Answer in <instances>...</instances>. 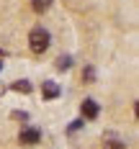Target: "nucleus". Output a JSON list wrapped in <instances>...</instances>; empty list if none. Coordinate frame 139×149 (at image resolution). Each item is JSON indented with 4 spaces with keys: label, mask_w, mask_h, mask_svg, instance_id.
I'll return each instance as SVG.
<instances>
[{
    "label": "nucleus",
    "mask_w": 139,
    "mask_h": 149,
    "mask_svg": "<svg viewBox=\"0 0 139 149\" xmlns=\"http://www.w3.org/2000/svg\"><path fill=\"white\" fill-rule=\"evenodd\" d=\"M70 67H72V59L67 54H62L59 59H57V70H70Z\"/></svg>",
    "instance_id": "0eeeda50"
},
{
    "label": "nucleus",
    "mask_w": 139,
    "mask_h": 149,
    "mask_svg": "<svg viewBox=\"0 0 139 149\" xmlns=\"http://www.w3.org/2000/svg\"><path fill=\"white\" fill-rule=\"evenodd\" d=\"M49 3H52V0H31V5H34L36 13H44L46 8H49Z\"/></svg>",
    "instance_id": "423d86ee"
},
{
    "label": "nucleus",
    "mask_w": 139,
    "mask_h": 149,
    "mask_svg": "<svg viewBox=\"0 0 139 149\" xmlns=\"http://www.w3.org/2000/svg\"><path fill=\"white\" fill-rule=\"evenodd\" d=\"M80 111H82V116H85V118H98L101 105L95 103L93 98H85V100H82V105H80Z\"/></svg>",
    "instance_id": "7ed1b4c3"
},
{
    "label": "nucleus",
    "mask_w": 139,
    "mask_h": 149,
    "mask_svg": "<svg viewBox=\"0 0 139 149\" xmlns=\"http://www.w3.org/2000/svg\"><path fill=\"white\" fill-rule=\"evenodd\" d=\"M106 147H108V149H124V147H121V141H108Z\"/></svg>",
    "instance_id": "9d476101"
},
{
    "label": "nucleus",
    "mask_w": 139,
    "mask_h": 149,
    "mask_svg": "<svg viewBox=\"0 0 139 149\" xmlns=\"http://www.w3.org/2000/svg\"><path fill=\"white\" fill-rule=\"evenodd\" d=\"M39 139H41V131L39 129H23L21 131V136H18V141L23 144V147H34V144H39Z\"/></svg>",
    "instance_id": "f03ea898"
},
{
    "label": "nucleus",
    "mask_w": 139,
    "mask_h": 149,
    "mask_svg": "<svg viewBox=\"0 0 139 149\" xmlns=\"http://www.w3.org/2000/svg\"><path fill=\"white\" fill-rule=\"evenodd\" d=\"M59 85L57 82H52V80H46L44 85H41V95H44V100H54V98H59Z\"/></svg>",
    "instance_id": "20e7f679"
},
{
    "label": "nucleus",
    "mask_w": 139,
    "mask_h": 149,
    "mask_svg": "<svg viewBox=\"0 0 139 149\" xmlns=\"http://www.w3.org/2000/svg\"><path fill=\"white\" fill-rule=\"evenodd\" d=\"M93 77H95V72H93V67H88V70L82 72V80H88V82H90Z\"/></svg>",
    "instance_id": "6e6552de"
},
{
    "label": "nucleus",
    "mask_w": 139,
    "mask_h": 149,
    "mask_svg": "<svg viewBox=\"0 0 139 149\" xmlns=\"http://www.w3.org/2000/svg\"><path fill=\"white\" fill-rule=\"evenodd\" d=\"M13 118H18V121H26V118H29V113H21V111H15V113H13Z\"/></svg>",
    "instance_id": "1a4fd4ad"
},
{
    "label": "nucleus",
    "mask_w": 139,
    "mask_h": 149,
    "mask_svg": "<svg viewBox=\"0 0 139 149\" xmlns=\"http://www.w3.org/2000/svg\"><path fill=\"white\" fill-rule=\"evenodd\" d=\"M13 90L15 93H31V82L29 80H18V82H13Z\"/></svg>",
    "instance_id": "39448f33"
},
{
    "label": "nucleus",
    "mask_w": 139,
    "mask_h": 149,
    "mask_svg": "<svg viewBox=\"0 0 139 149\" xmlns=\"http://www.w3.org/2000/svg\"><path fill=\"white\" fill-rule=\"evenodd\" d=\"M0 57H5V52H3V49H0Z\"/></svg>",
    "instance_id": "f8f14e48"
},
{
    "label": "nucleus",
    "mask_w": 139,
    "mask_h": 149,
    "mask_svg": "<svg viewBox=\"0 0 139 149\" xmlns=\"http://www.w3.org/2000/svg\"><path fill=\"white\" fill-rule=\"evenodd\" d=\"M0 67H3V62H0Z\"/></svg>",
    "instance_id": "ddd939ff"
},
{
    "label": "nucleus",
    "mask_w": 139,
    "mask_h": 149,
    "mask_svg": "<svg viewBox=\"0 0 139 149\" xmlns=\"http://www.w3.org/2000/svg\"><path fill=\"white\" fill-rule=\"evenodd\" d=\"M80 126H82V121H72V126H70V131H77Z\"/></svg>",
    "instance_id": "9b49d317"
},
{
    "label": "nucleus",
    "mask_w": 139,
    "mask_h": 149,
    "mask_svg": "<svg viewBox=\"0 0 139 149\" xmlns=\"http://www.w3.org/2000/svg\"><path fill=\"white\" fill-rule=\"evenodd\" d=\"M29 46L34 54H44L46 49H49V33L44 29H34L29 33Z\"/></svg>",
    "instance_id": "f257e3e1"
}]
</instances>
